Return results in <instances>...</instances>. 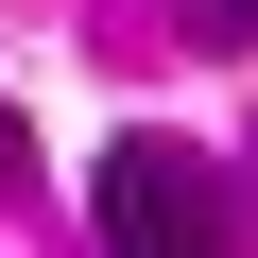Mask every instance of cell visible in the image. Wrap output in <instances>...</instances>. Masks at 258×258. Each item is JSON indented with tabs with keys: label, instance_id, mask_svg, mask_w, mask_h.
Segmentation results:
<instances>
[{
	"label": "cell",
	"instance_id": "6da1fadb",
	"mask_svg": "<svg viewBox=\"0 0 258 258\" xmlns=\"http://www.w3.org/2000/svg\"><path fill=\"white\" fill-rule=\"evenodd\" d=\"M86 224H103V258H224L241 189H224V155H189V138H103Z\"/></svg>",
	"mask_w": 258,
	"mask_h": 258
},
{
	"label": "cell",
	"instance_id": "7a4b0ae2",
	"mask_svg": "<svg viewBox=\"0 0 258 258\" xmlns=\"http://www.w3.org/2000/svg\"><path fill=\"white\" fill-rule=\"evenodd\" d=\"M172 35L189 52H258V0H172Z\"/></svg>",
	"mask_w": 258,
	"mask_h": 258
},
{
	"label": "cell",
	"instance_id": "3957f363",
	"mask_svg": "<svg viewBox=\"0 0 258 258\" xmlns=\"http://www.w3.org/2000/svg\"><path fill=\"white\" fill-rule=\"evenodd\" d=\"M0 207H35V120L0 103Z\"/></svg>",
	"mask_w": 258,
	"mask_h": 258
}]
</instances>
